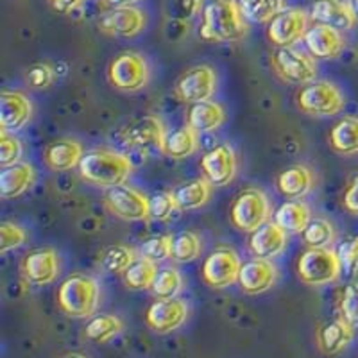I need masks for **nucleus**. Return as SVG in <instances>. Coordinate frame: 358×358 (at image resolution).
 Returning a JSON list of instances; mask_svg holds the SVG:
<instances>
[{
	"label": "nucleus",
	"mask_w": 358,
	"mask_h": 358,
	"mask_svg": "<svg viewBox=\"0 0 358 358\" xmlns=\"http://www.w3.org/2000/svg\"><path fill=\"white\" fill-rule=\"evenodd\" d=\"M201 18L199 36L204 41L235 43L249 33V24L236 0H208Z\"/></svg>",
	"instance_id": "obj_1"
},
{
	"label": "nucleus",
	"mask_w": 358,
	"mask_h": 358,
	"mask_svg": "<svg viewBox=\"0 0 358 358\" xmlns=\"http://www.w3.org/2000/svg\"><path fill=\"white\" fill-rule=\"evenodd\" d=\"M79 172L90 183L111 188L126 183L133 172V163L120 152L110 149H94L83 156Z\"/></svg>",
	"instance_id": "obj_2"
},
{
	"label": "nucleus",
	"mask_w": 358,
	"mask_h": 358,
	"mask_svg": "<svg viewBox=\"0 0 358 358\" xmlns=\"http://www.w3.org/2000/svg\"><path fill=\"white\" fill-rule=\"evenodd\" d=\"M101 289L95 278L86 274H73L66 278L57 290L59 308L76 319L92 317L99 308Z\"/></svg>",
	"instance_id": "obj_3"
},
{
	"label": "nucleus",
	"mask_w": 358,
	"mask_h": 358,
	"mask_svg": "<svg viewBox=\"0 0 358 358\" xmlns=\"http://www.w3.org/2000/svg\"><path fill=\"white\" fill-rule=\"evenodd\" d=\"M342 264L331 248H310L297 260V276L306 285H330L341 278Z\"/></svg>",
	"instance_id": "obj_4"
},
{
	"label": "nucleus",
	"mask_w": 358,
	"mask_h": 358,
	"mask_svg": "<svg viewBox=\"0 0 358 358\" xmlns=\"http://www.w3.org/2000/svg\"><path fill=\"white\" fill-rule=\"evenodd\" d=\"M297 108L312 117H334L344 110L346 99L337 85L330 81H312L296 95Z\"/></svg>",
	"instance_id": "obj_5"
},
{
	"label": "nucleus",
	"mask_w": 358,
	"mask_h": 358,
	"mask_svg": "<svg viewBox=\"0 0 358 358\" xmlns=\"http://www.w3.org/2000/svg\"><path fill=\"white\" fill-rule=\"evenodd\" d=\"M229 215L236 229L252 233L260 228L262 224L268 222V217H271L268 197L258 188H245L233 201Z\"/></svg>",
	"instance_id": "obj_6"
},
{
	"label": "nucleus",
	"mask_w": 358,
	"mask_h": 358,
	"mask_svg": "<svg viewBox=\"0 0 358 358\" xmlns=\"http://www.w3.org/2000/svg\"><path fill=\"white\" fill-rule=\"evenodd\" d=\"M108 81L120 92H140L149 83V65L138 52L118 54L108 66Z\"/></svg>",
	"instance_id": "obj_7"
},
{
	"label": "nucleus",
	"mask_w": 358,
	"mask_h": 358,
	"mask_svg": "<svg viewBox=\"0 0 358 358\" xmlns=\"http://www.w3.org/2000/svg\"><path fill=\"white\" fill-rule=\"evenodd\" d=\"M274 72L283 81L296 85H308L317 78V63L315 57L296 47H280L271 57Z\"/></svg>",
	"instance_id": "obj_8"
},
{
	"label": "nucleus",
	"mask_w": 358,
	"mask_h": 358,
	"mask_svg": "<svg viewBox=\"0 0 358 358\" xmlns=\"http://www.w3.org/2000/svg\"><path fill=\"white\" fill-rule=\"evenodd\" d=\"M104 204L118 219L142 222L151 219L149 213V197L140 190L127 185H117L104 192Z\"/></svg>",
	"instance_id": "obj_9"
},
{
	"label": "nucleus",
	"mask_w": 358,
	"mask_h": 358,
	"mask_svg": "<svg viewBox=\"0 0 358 358\" xmlns=\"http://www.w3.org/2000/svg\"><path fill=\"white\" fill-rule=\"evenodd\" d=\"M310 15L305 9L290 8L278 13L276 17L267 24V38L273 45L280 47H294L303 40L308 31Z\"/></svg>",
	"instance_id": "obj_10"
},
{
	"label": "nucleus",
	"mask_w": 358,
	"mask_h": 358,
	"mask_svg": "<svg viewBox=\"0 0 358 358\" xmlns=\"http://www.w3.org/2000/svg\"><path fill=\"white\" fill-rule=\"evenodd\" d=\"M242 262L231 248H219L208 255L203 264V280L213 289H226L238 283Z\"/></svg>",
	"instance_id": "obj_11"
},
{
	"label": "nucleus",
	"mask_w": 358,
	"mask_h": 358,
	"mask_svg": "<svg viewBox=\"0 0 358 358\" xmlns=\"http://www.w3.org/2000/svg\"><path fill=\"white\" fill-rule=\"evenodd\" d=\"M217 90V73L206 65L192 66L181 73L176 81L174 94L179 101L194 104V102L210 101Z\"/></svg>",
	"instance_id": "obj_12"
},
{
	"label": "nucleus",
	"mask_w": 358,
	"mask_h": 358,
	"mask_svg": "<svg viewBox=\"0 0 358 358\" xmlns=\"http://www.w3.org/2000/svg\"><path fill=\"white\" fill-rule=\"evenodd\" d=\"M147 25L145 13L136 6L111 8L99 18V31L113 38H134Z\"/></svg>",
	"instance_id": "obj_13"
},
{
	"label": "nucleus",
	"mask_w": 358,
	"mask_h": 358,
	"mask_svg": "<svg viewBox=\"0 0 358 358\" xmlns=\"http://www.w3.org/2000/svg\"><path fill=\"white\" fill-rule=\"evenodd\" d=\"M188 317V306L179 297L156 299L145 313L147 326L156 334H171L185 324Z\"/></svg>",
	"instance_id": "obj_14"
},
{
	"label": "nucleus",
	"mask_w": 358,
	"mask_h": 358,
	"mask_svg": "<svg viewBox=\"0 0 358 358\" xmlns=\"http://www.w3.org/2000/svg\"><path fill=\"white\" fill-rule=\"evenodd\" d=\"M201 171L212 187H226L236 176V156L228 143H220L201 158Z\"/></svg>",
	"instance_id": "obj_15"
},
{
	"label": "nucleus",
	"mask_w": 358,
	"mask_h": 358,
	"mask_svg": "<svg viewBox=\"0 0 358 358\" xmlns=\"http://www.w3.org/2000/svg\"><path fill=\"white\" fill-rule=\"evenodd\" d=\"M22 274L33 285H49L59 274V258L50 248L34 249L22 260Z\"/></svg>",
	"instance_id": "obj_16"
},
{
	"label": "nucleus",
	"mask_w": 358,
	"mask_h": 358,
	"mask_svg": "<svg viewBox=\"0 0 358 358\" xmlns=\"http://www.w3.org/2000/svg\"><path fill=\"white\" fill-rule=\"evenodd\" d=\"M303 41H305L310 56H313L315 59H334V57L341 56L346 47L342 31L324 24H315L308 27Z\"/></svg>",
	"instance_id": "obj_17"
},
{
	"label": "nucleus",
	"mask_w": 358,
	"mask_h": 358,
	"mask_svg": "<svg viewBox=\"0 0 358 358\" xmlns=\"http://www.w3.org/2000/svg\"><path fill=\"white\" fill-rule=\"evenodd\" d=\"M310 18L315 24H324L338 31L357 27L358 17L348 0H313Z\"/></svg>",
	"instance_id": "obj_18"
},
{
	"label": "nucleus",
	"mask_w": 358,
	"mask_h": 358,
	"mask_svg": "<svg viewBox=\"0 0 358 358\" xmlns=\"http://www.w3.org/2000/svg\"><path fill=\"white\" fill-rule=\"evenodd\" d=\"M163 136H165V129H163L162 120L151 115L134 120L124 131V142L133 149L145 152L156 151V149L162 151Z\"/></svg>",
	"instance_id": "obj_19"
},
{
	"label": "nucleus",
	"mask_w": 358,
	"mask_h": 358,
	"mask_svg": "<svg viewBox=\"0 0 358 358\" xmlns=\"http://www.w3.org/2000/svg\"><path fill=\"white\" fill-rule=\"evenodd\" d=\"M287 242H289V236H287L285 229L280 228L276 222H265L251 233L248 248L255 258L273 260L283 252Z\"/></svg>",
	"instance_id": "obj_20"
},
{
	"label": "nucleus",
	"mask_w": 358,
	"mask_h": 358,
	"mask_svg": "<svg viewBox=\"0 0 358 358\" xmlns=\"http://www.w3.org/2000/svg\"><path fill=\"white\" fill-rule=\"evenodd\" d=\"M33 104L22 92L4 90L0 95V127L6 133H15L29 124Z\"/></svg>",
	"instance_id": "obj_21"
},
{
	"label": "nucleus",
	"mask_w": 358,
	"mask_h": 358,
	"mask_svg": "<svg viewBox=\"0 0 358 358\" xmlns=\"http://www.w3.org/2000/svg\"><path fill=\"white\" fill-rule=\"evenodd\" d=\"M278 271L271 260L255 258L242 264L241 274H238V285L249 296H258L271 290L276 283Z\"/></svg>",
	"instance_id": "obj_22"
},
{
	"label": "nucleus",
	"mask_w": 358,
	"mask_h": 358,
	"mask_svg": "<svg viewBox=\"0 0 358 358\" xmlns=\"http://www.w3.org/2000/svg\"><path fill=\"white\" fill-rule=\"evenodd\" d=\"M83 156V145L72 138L56 140L49 143L43 151V162L50 171L66 172L79 167Z\"/></svg>",
	"instance_id": "obj_23"
},
{
	"label": "nucleus",
	"mask_w": 358,
	"mask_h": 358,
	"mask_svg": "<svg viewBox=\"0 0 358 358\" xmlns=\"http://www.w3.org/2000/svg\"><path fill=\"white\" fill-rule=\"evenodd\" d=\"M315 178L306 165H292L281 171L276 178V187L287 199H303L313 190Z\"/></svg>",
	"instance_id": "obj_24"
},
{
	"label": "nucleus",
	"mask_w": 358,
	"mask_h": 358,
	"mask_svg": "<svg viewBox=\"0 0 358 358\" xmlns=\"http://www.w3.org/2000/svg\"><path fill=\"white\" fill-rule=\"evenodd\" d=\"M226 122V111L219 102L210 101L194 102L188 108L187 126L196 133H212Z\"/></svg>",
	"instance_id": "obj_25"
},
{
	"label": "nucleus",
	"mask_w": 358,
	"mask_h": 358,
	"mask_svg": "<svg viewBox=\"0 0 358 358\" xmlns=\"http://www.w3.org/2000/svg\"><path fill=\"white\" fill-rule=\"evenodd\" d=\"M34 179L36 172L31 163H15L11 167H4L0 172V194L4 199L20 197L33 187Z\"/></svg>",
	"instance_id": "obj_26"
},
{
	"label": "nucleus",
	"mask_w": 358,
	"mask_h": 358,
	"mask_svg": "<svg viewBox=\"0 0 358 358\" xmlns=\"http://www.w3.org/2000/svg\"><path fill=\"white\" fill-rule=\"evenodd\" d=\"M355 337V328L346 319H335L321 326L317 334V346L324 355H337L344 348H348Z\"/></svg>",
	"instance_id": "obj_27"
},
{
	"label": "nucleus",
	"mask_w": 358,
	"mask_h": 358,
	"mask_svg": "<svg viewBox=\"0 0 358 358\" xmlns=\"http://www.w3.org/2000/svg\"><path fill=\"white\" fill-rule=\"evenodd\" d=\"M176 206L179 212H194L199 210L210 201L212 196V185L208 183L206 179H194L190 183L179 185L172 190Z\"/></svg>",
	"instance_id": "obj_28"
},
{
	"label": "nucleus",
	"mask_w": 358,
	"mask_h": 358,
	"mask_svg": "<svg viewBox=\"0 0 358 358\" xmlns=\"http://www.w3.org/2000/svg\"><path fill=\"white\" fill-rule=\"evenodd\" d=\"M196 131L192 129V127L183 126L179 127V129L169 131L163 136L162 142V151L165 156L174 159H183L192 156L194 152L197 151V147H199V138H197Z\"/></svg>",
	"instance_id": "obj_29"
},
{
	"label": "nucleus",
	"mask_w": 358,
	"mask_h": 358,
	"mask_svg": "<svg viewBox=\"0 0 358 358\" xmlns=\"http://www.w3.org/2000/svg\"><path fill=\"white\" fill-rule=\"evenodd\" d=\"M312 220V212L301 199H290L281 204L274 213V222L287 233H303Z\"/></svg>",
	"instance_id": "obj_30"
},
{
	"label": "nucleus",
	"mask_w": 358,
	"mask_h": 358,
	"mask_svg": "<svg viewBox=\"0 0 358 358\" xmlns=\"http://www.w3.org/2000/svg\"><path fill=\"white\" fill-rule=\"evenodd\" d=\"M330 145L338 155H358V117H344L331 127Z\"/></svg>",
	"instance_id": "obj_31"
},
{
	"label": "nucleus",
	"mask_w": 358,
	"mask_h": 358,
	"mask_svg": "<svg viewBox=\"0 0 358 358\" xmlns=\"http://www.w3.org/2000/svg\"><path fill=\"white\" fill-rule=\"evenodd\" d=\"M242 15L251 24H268L285 9V0H236Z\"/></svg>",
	"instance_id": "obj_32"
},
{
	"label": "nucleus",
	"mask_w": 358,
	"mask_h": 358,
	"mask_svg": "<svg viewBox=\"0 0 358 358\" xmlns=\"http://www.w3.org/2000/svg\"><path fill=\"white\" fill-rule=\"evenodd\" d=\"M158 274V267L152 260L147 258H136L129 268L124 273V285L131 290H147L155 283Z\"/></svg>",
	"instance_id": "obj_33"
},
{
	"label": "nucleus",
	"mask_w": 358,
	"mask_h": 358,
	"mask_svg": "<svg viewBox=\"0 0 358 358\" xmlns=\"http://www.w3.org/2000/svg\"><path fill=\"white\" fill-rule=\"evenodd\" d=\"M122 330V319H118L117 315H111V313H101V315L90 319L85 328V334L90 341L108 342L117 337Z\"/></svg>",
	"instance_id": "obj_34"
},
{
	"label": "nucleus",
	"mask_w": 358,
	"mask_h": 358,
	"mask_svg": "<svg viewBox=\"0 0 358 358\" xmlns=\"http://www.w3.org/2000/svg\"><path fill=\"white\" fill-rule=\"evenodd\" d=\"M185 287V280L178 268L165 267L158 271L155 278V283L151 287V292L158 299H169V297H178Z\"/></svg>",
	"instance_id": "obj_35"
},
{
	"label": "nucleus",
	"mask_w": 358,
	"mask_h": 358,
	"mask_svg": "<svg viewBox=\"0 0 358 358\" xmlns=\"http://www.w3.org/2000/svg\"><path fill=\"white\" fill-rule=\"evenodd\" d=\"M303 238L310 248H331L337 241V231L328 219H312L303 231Z\"/></svg>",
	"instance_id": "obj_36"
},
{
	"label": "nucleus",
	"mask_w": 358,
	"mask_h": 358,
	"mask_svg": "<svg viewBox=\"0 0 358 358\" xmlns=\"http://www.w3.org/2000/svg\"><path fill=\"white\" fill-rule=\"evenodd\" d=\"M201 236L194 231H181L174 236L172 244V260L178 264H188L194 262L201 255Z\"/></svg>",
	"instance_id": "obj_37"
},
{
	"label": "nucleus",
	"mask_w": 358,
	"mask_h": 358,
	"mask_svg": "<svg viewBox=\"0 0 358 358\" xmlns=\"http://www.w3.org/2000/svg\"><path fill=\"white\" fill-rule=\"evenodd\" d=\"M136 260L134 249L127 248V245H111V248L104 249L101 257V265L108 273H126L127 268L133 265Z\"/></svg>",
	"instance_id": "obj_38"
},
{
	"label": "nucleus",
	"mask_w": 358,
	"mask_h": 358,
	"mask_svg": "<svg viewBox=\"0 0 358 358\" xmlns=\"http://www.w3.org/2000/svg\"><path fill=\"white\" fill-rule=\"evenodd\" d=\"M204 0H167L165 2V17L167 20L190 24L194 18L203 13Z\"/></svg>",
	"instance_id": "obj_39"
},
{
	"label": "nucleus",
	"mask_w": 358,
	"mask_h": 358,
	"mask_svg": "<svg viewBox=\"0 0 358 358\" xmlns=\"http://www.w3.org/2000/svg\"><path fill=\"white\" fill-rule=\"evenodd\" d=\"M172 244H174V236L172 235H159L155 238H149L140 245V255L147 260H152L155 264L158 262L172 258Z\"/></svg>",
	"instance_id": "obj_40"
},
{
	"label": "nucleus",
	"mask_w": 358,
	"mask_h": 358,
	"mask_svg": "<svg viewBox=\"0 0 358 358\" xmlns=\"http://www.w3.org/2000/svg\"><path fill=\"white\" fill-rule=\"evenodd\" d=\"M22 152H24V147L20 140L2 131L0 133V165L11 167L15 163H20Z\"/></svg>",
	"instance_id": "obj_41"
},
{
	"label": "nucleus",
	"mask_w": 358,
	"mask_h": 358,
	"mask_svg": "<svg viewBox=\"0 0 358 358\" xmlns=\"http://www.w3.org/2000/svg\"><path fill=\"white\" fill-rule=\"evenodd\" d=\"M27 233L22 226L15 222H4L0 226V252H9L25 244Z\"/></svg>",
	"instance_id": "obj_42"
},
{
	"label": "nucleus",
	"mask_w": 358,
	"mask_h": 358,
	"mask_svg": "<svg viewBox=\"0 0 358 358\" xmlns=\"http://www.w3.org/2000/svg\"><path fill=\"white\" fill-rule=\"evenodd\" d=\"M341 317L346 319L353 328H358V283H350L341 297Z\"/></svg>",
	"instance_id": "obj_43"
},
{
	"label": "nucleus",
	"mask_w": 358,
	"mask_h": 358,
	"mask_svg": "<svg viewBox=\"0 0 358 358\" xmlns=\"http://www.w3.org/2000/svg\"><path fill=\"white\" fill-rule=\"evenodd\" d=\"M176 210H178V206H176L172 192H162V194H156L149 199V213H151V219L155 220L171 219Z\"/></svg>",
	"instance_id": "obj_44"
},
{
	"label": "nucleus",
	"mask_w": 358,
	"mask_h": 358,
	"mask_svg": "<svg viewBox=\"0 0 358 358\" xmlns=\"http://www.w3.org/2000/svg\"><path fill=\"white\" fill-rule=\"evenodd\" d=\"M337 255L341 258L342 273L353 274L358 273V235L351 236L350 241H344L337 248Z\"/></svg>",
	"instance_id": "obj_45"
},
{
	"label": "nucleus",
	"mask_w": 358,
	"mask_h": 358,
	"mask_svg": "<svg viewBox=\"0 0 358 358\" xmlns=\"http://www.w3.org/2000/svg\"><path fill=\"white\" fill-rule=\"evenodd\" d=\"M25 79H27V85L31 88L45 90L54 83V70L47 63H36L27 70Z\"/></svg>",
	"instance_id": "obj_46"
},
{
	"label": "nucleus",
	"mask_w": 358,
	"mask_h": 358,
	"mask_svg": "<svg viewBox=\"0 0 358 358\" xmlns=\"http://www.w3.org/2000/svg\"><path fill=\"white\" fill-rule=\"evenodd\" d=\"M342 204L346 208L348 212L358 215V174L353 176V179L350 181L348 188L344 190V196H342Z\"/></svg>",
	"instance_id": "obj_47"
},
{
	"label": "nucleus",
	"mask_w": 358,
	"mask_h": 358,
	"mask_svg": "<svg viewBox=\"0 0 358 358\" xmlns=\"http://www.w3.org/2000/svg\"><path fill=\"white\" fill-rule=\"evenodd\" d=\"M86 0H49V4L52 6L54 11L62 13V15H69V13H73L76 9L81 8Z\"/></svg>",
	"instance_id": "obj_48"
},
{
	"label": "nucleus",
	"mask_w": 358,
	"mask_h": 358,
	"mask_svg": "<svg viewBox=\"0 0 358 358\" xmlns=\"http://www.w3.org/2000/svg\"><path fill=\"white\" fill-rule=\"evenodd\" d=\"M111 8H122V6H134L138 4L140 0H104Z\"/></svg>",
	"instance_id": "obj_49"
},
{
	"label": "nucleus",
	"mask_w": 358,
	"mask_h": 358,
	"mask_svg": "<svg viewBox=\"0 0 358 358\" xmlns=\"http://www.w3.org/2000/svg\"><path fill=\"white\" fill-rule=\"evenodd\" d=\"M350 2V6L353 8V11L357 13V17H358V0H348Z\"/></svg>",
	"instance_id": "obj_50"
},
{
	"label": "nucleus",
	"mask_w": 358,
	"mask_h": 358,
	"mask_svg": "<svg viewBox=\"0 0 358 358\" xmlns=\"http://www.w3.org/2000/svg\"><path fill=\"white\" fill-rule=\"evenodd\" d=\"M65 358H86L85 355H79V353H72V355H66Z\"/></svg>",
	"instance_id": "obj_51"
}]
</instances>
